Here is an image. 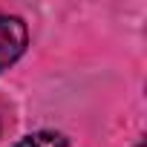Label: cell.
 <instances>
[{
    "label": "cell",
    "mask_w": 147,
    "mask_h": 147,
    "mask_svg": "<svg viewBox=\"0 0 147 147\" xmlns=\"http://www.w3.org/2000/svg\"><path fill=\"white\" fill-rule=\"evenodd\" d=\"M136 147H144V144H136Z\"/></svg>",
    "instance_id": "cell-3"
},
{
    "label": "cell",
    "mask_w": 147,
    "mask_h": 147,
    "mask_svg": "<svg viewBox=\"0 0 147 147\" xmlns=\"http://www.w3.org/2000/svg\"><path fill=\"white\" fill-rule=\"evenodd\" d=\"M26 49V23L15 15L0 12V69L12 66Z\"/></svg>",
    "instance_id": "cell-1"
},
{
    "label": "cell",
    "mask_w": 147,
    "mask_h": 147,
    "mask_svg": "<svg viewBox=\"0 0 147 147\" xmlns=\"http://www.w3.org/2000/svg\"><path fill=\"white\" fill-rule=\"evenodd\" d=\"M15 147H69V144H66V138H63L61 133H49V130H43V133H32V136L20 138Z\"/></svg>",
    "instance_id": "cell-2"
}]
</instances>
